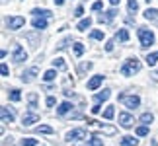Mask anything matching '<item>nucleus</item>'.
Segmentation results:
<instances>
[{"label":"nucleus","instance_id":"f257e3e1","mask_svg":"<svg viewBox=\"0 0 158 146\" xmlns=\"http://www.w3.org/2000/svg\"><path fill=\"white\" fill-rule=\"evenodd\" d=\"M139 70H141V63H139L137 59H127L125 64L121 66V74L123 76H131V74H135Z\"/></svg>","mask_w":158,"mask_h":146},{"label":"nucleus","instance_id":"f03ea898","mask_svg":"<svg viewBox=\"0 0 158 146\" xmlns=\"http://www.w3.org/2000/svg\"><path fill=\"white\" fill-rule=\"evenodd\" d=\"M139 39H141V47L147 49V47H150L154 43V33L150 31V29H147V27H141L139 29Z\"/></svg>","mask_w":158,"mask_h":146},{"label":"nucleus","instance_id":"7ed1b4c3","mask_svg":"<svg viewBox=\"0 0 158 146\" xmlns=\"http://www.w3.org/2000/svg\"><path fill=\"white\" fill-rule=\"evenodd\" d=\"M119 101L123 103L125 107H129V109H135V107H139V105H141V97H139V95H135V94H133V95L121 94V95H119Z\"/></svg>","mask_w":158,"mask_h":146},{"label":"nucleus","instance_id":"20e7f679","mask_svg":"<svg viewBox=\"0 0 158 146\" xmlns=\"http://www.w3.org/2000/svg\"><path fill=\"white\" fill-rule=\"evenodd\" d=\"M23 26H26V18L23 16H14L8 20V27L10 29H22Z\"/></svg>","mask_w":158,"mask_h":146},{"label":"nucleus","instance_id":"39448f33","mask_svg":"<svg viewBox=\"0 0 158 146\" xmlns=\"http://www.w3.org/2000/svg\"><path fill=\"white\" fill-rule=\"evenodd\" d=\"M14 60H16V63H23V60H27V53H26V49H23L22 45L14 47Z\"/></svg>","mask_w":158,"mask_h":146},{"label":"nucleus","instance_id":"423d86ee","mask_svg":"<svg viewBox=\"0 0 158 146\" xmlns=\"http://www.w3.org/2000/svg\"><path fill=\"white\" fill-rule=\"evenodd\" d=\"M84 136H86V129H74V131H70L69 132V135H66V140H80V138H84Z\"/></svg>","mask_w":158,"mask_h":146},{"label":"nucleus","instance_id":"0eeeda50","mask_svg":"<svg viewBox=\"0 0 158 146\" xmlns=\"http://www.w3.org/2000/svg\"><path fill=\"white\" fill-rule=\"evenodd\" d=\"M119 123H121L123 129H131L133 123H135V119H133L129 113H119Z\"/></svg>","mask_w":158,"mask_h":146},{"label":"nucleus","instance_id":"6e6552de","mask_svg":"<svg viewBox=\"0 0 158 146\" xmlns=\"http://www.w3.org/2000/svg\"><path fill=\"white\" fill-rule=\"evenodd\" d=\"M102 82H104V76H102V74L92 76V78L88 80V90H98V88L102 86Z\"/></svg>","mask_w":158,"mask_h":146},{"label":"nucleus","instance_id":"1a4fd4ad","mask_svg":"<svg viewBox=\"0 0 158 146\" xmlns=\"http://www.w3.org/2000/svg\"><path fill=\"white\" fill-rule=\"evenodd\" d=\"M37 121H39V115H37V113H27V115H23V125H26V127L37 123Z\"/></svg>","mask_w":158,"mask_h":146},{"label":"nucleus","instance_id":"9d476101","mask_svg":"<svg viewBox=\"0 0 158 146\" xmlns=\"http://www.w3.org/2000/svg\"><path fill=\"white\" fill-rule=\"evenodd\" d=\"M0 115H2V123H12L14 121V113H10L8 107H0Z\"/></svg>","mask_w":158,"mask_h":146},{"label":"nucleus","instance_id":"9b49d317","mask_svg":"<svg viewBox=\"0 0 158 146\" xmlns=\"http://www.w3.org/2000/svg\"><path fill=\"white\" fill-rule=\"evenodd\" d=\"M115 16H117V10H107L104 16H100V22H102V23H104V22L107 23V22H111Z\"/></svg>","mask_w":158,"mask_h":146},{"label":"nucleus","instance_id":"f8f14e48","mask_svg":"<svg viewBox=\"0 0 158 146\" xmlns=\"http://www.w3.org/2000/svg\"><path fill=\"white\" fill-rule=\"evenodd\" d=\"M144 18H147V20L156 22L158 20V10L156 8H147V10H144Z\"/></svg>","mask_w":158,"mask_h":146},{"label":"nucleus","instance_id":"ddd939ff","mask_svg":"<svg viewBox=\"0 0 158 146\" xmlns=\"http://www.w3.org/2000/svg\"><path fill=\"white\" fill-rule=\"evenodd\" d=\"M139 144V138L135 136H123L121 138V146H137Z\"/></svg>","mask_w":158,"mask_h":146},{"label":"nucleus","instance_id":"4468645a","mask_svg":"<svg viewBox=\"0 0 158 146\" xmlns=\"http://www.w3.org/2000/svg\"><path fill=\"white\" fill-rule=\"evenodd\" d=\"M70 109H72V105H70V101H63V103H60V105H59V109H57V113H59V115H64V113H69Z\"/></svg>","mask_w":158,"mask_h":146},{"label":"nucleus","instance_id":"2eb2a0df","mask_svg":"<svg viewBox=\"0 0 158 146\" xmlns=\"http://www.w3.org/2000/svg\"><path fill=\"white\" fill-rule=\"evenodd\" d=\"M109 95H111V94H109V90H104V92L96 94V97H94V99H96V103H102V101L109 99Z\"/></svg>","mask_w":158,"mask_h":146},{"label":"nucleus","instance_id":"dca6fc26","mask_svg":"<svg viewBox=\"0 0 158 146\" xmlns=\"http://www.w3.org/2000/svg\"><path fill=\"white\" fill-rule=\"evenodd\" d=\"M33 27L35 29H45L47 27V20H45V18H35V20H33Z\"/></svg>","mask_w":158,"mask_h":146},{"label":"nucleus","instance_id":"f3484780","mask_svg":"<svg viewBox=\"0 0 158 146\" xmlns=\"http://www.w3.org/2000/svg\"><path fill=\"white\" fill-rule=\"evenodd\" d=\"M78 146H80V144H78ZM86 146H104V140H102V138H98V136H92V138H88Z\"/></svg>","mask_w":158,"mask_h":146},{"label":"nucleus","instance_id":"a211bd4d","mask_svg":"<svg viewBox=\"0 0 158 146\" xmlns=\"http://www.w3.org/2000/svg\"><path fill=\"white\" fill-rule=\"evenodd\" d=\"M90 26H92V20H90V18H86V20H82V22L76 26V29H78V31H84V29H88Z\"/></svg>","mask_w":158,"mask_h":146},{"label":"nucleus","instance_id":"6ab92c4d","mask_svg":"<svg viewBox=\"0 0 158 146\" xmlns=\"http://www.w3.org/2000/svg\"><path fill=\"white\" fill-rule=\"evenodd\" d=\"M152 121H154L152 113H143V115H141V123H144V127H147V125H150Z\"/></svg>","mask_w":158,"mask_h":146},{"label":"nucleus","instance_id":"aec40b11","mask_svg":"<svg viewBox=\"0 0 158 146\" xmlns=\"http://www.w3.org/2000/svg\"><path fill=\"white\" fill-rule=\"evenodd\" d=\"M156 63H158V51H156V53H150L148 57H147V64H148V66H154Z\"/></svg>","mask_w":158,"mask_h":146},{"label":"nucleus","instance_id":"412c9836","mask_svg":"<svg viewBox=\"0 0 158 146\" xmlns=\"http://www.w3.org/2000/svg\"><path fill=\"white\" fill-rule=\"evenodd\" d=\"M31 14H33V16H37V18H49V16H51V12H49V10H39V8H35Z\"/></svg>","mask_w":158,"mask_h":146},{"label":"nucleus","instance_id":"4be33fe9","mask_svg":"<svg viewBox=\"0 0 158 146\" xmlns=\"http://www.w3.org/2000/svg\"><path fill=\"white\" fill-rule=\"evenodd\" d=\"M117 39L119 41H129V31H127V29H119V31H117Z\"/></svg>","mask_w":158,"mask_h":146},{"label":"nucleus","instance_id":"5701e85b","mask_svg":"<svg viewBox=\"0 0 158 146\" xmlns=\"http://www.w3.org/2000/svg\"><path fill=\"white\" fill-rule=\"evenodd\" d=\"M55 78H57V72H55V70H47L45 74H43V80L45 82H51V80H55Z\"/></svg>","mask_w":158,"mask_h":146},{"label":"nucleus","instance_id":"b1692460","mask_svg":"<svg viewBox=\"0 0 158 146\" xmlns=\"http://www.w3.org/2000/svg\"><path fill=\"white\" fill-rule=\"evenodd\" d=\"M37 132H43V135H51L53 129H51L49 125H39V127H37Z\"/></svg>","mask_w":158,"mask_h":146},{"label":"nucleus","instance_id":"393cba45","mask_svg":"<svg viewBox=\"0 0 158 146\" xmlns=\"http://www.w3.org/2000/svg\"><path fill=\"white\" fill-rule=\"evenodd\" d=\"M53 64H55V68L66 70V64H64V60H63V59H55V60H53Z\"/></svg>","mask_w":158,"mask_h":146},{"label":"nucleus","instance_id":"a878e982","mask_svg":"<svg viewBox=\"0 0 158 146\" xmlns=\"http://www.w3.org/2000/svg\"><path fill=\"white\" fill-rule=\"evenodd\" d=\"M10 99H12V101H20V99H22L20 90H12V92H10Z\"/></svg>","mask_w":158,"mask_h":146},{"label":"nucleus","instance_id":"bb28decb","mask_svg":"<svg viewBox=\"0 0 158 146\" xmlns=\"http://www.w3.org/2000/svg\"><path fill=\"white\" fill-rule=\"evenodd\" d=\"M22 146H37V138H23Z\"/></svg>","mask_w":158,"mask_h":146},{"label":"nucleus","instance_id":"cd10ccee","mask_svg":"<svg viewBox=\"0 0 158 146\" xmlns=\"http://www.w3.org/2000/svg\"><path fill=\"white\" fill-rule=\"evenodd\" d=\"M90 37L92 39H104V31H102V29H94V31L90 33Z\"/></svg>","mask_w":158,"mask_h":146},{"label":"nucleus","instance_id":"c85d7f7f","mask_svg":"<svg viewBox=\"0 0 158 146\" xmlns=\"http://www.w3.org/2000/svg\"><path fill=\"white\" fill-rule=\"evenodd\" d=\"M113 115H115V109H113V107H107L106 111H104V119L109 121V119H113Z\"/></svg>","mask_w":158,"mask_h":146},{"label":"nucleus","instance_id":"c756f323","mask_svg":"<svg viewBox=\"0 0 158 146\" xmlns=\"http://www.w3.org/2000/svg\"><path fill=\"white\" fill-rule=\"evenodd\" d=\"M74 53H76V57H82V53H84V45H82V43H74Z\"/></svg>","mask_w":158,"mask_h":146},{"label":"nucleus","instance_id":"7c9ffc66","mask_svg":"<svg viewBox=\"0 0 158 146\" xmlns=\"http://www.w3.org/2000/svg\"><path fill=\"white\" fill-rule=\"evenodd\" d=\"M139 10V2L137 0H129V12L133 14V12H137Z\"/></svg>","mask_w":158,"mask_h":146},{"label":"nucleus","instance_id":"2f4dec72","mask_svg":"<svg viewBox=\"0 0 158 146\" xmlns=\"http://www.w3.org/2000/svg\"><path fill=\"white\" fill-rule=\"evenodd\" d=\"M137 135L139 136H147L148 135V127H139V129H137Z\"/></svg>","mask_w":158,"mask_h":146},{"label":"nucleus","instance_id":"473e14b6","mask_svg":"<svg viewBox=\"0 0 158 146\" xmlns=\"http://www.w3.org/2000/svg\"><path fill=\"white\" fill-rule=\"evenodd\" d=\"M29 103H31V107H35V103H37V94H31V95H29Z\"/></svg>","mask_w":158,"mask_h":146},{"label":"nucleus","instance_id":"72a5a7b5","mask_svg":"<svg viewBox=\"0 0 158 146\" xmlns=\"http://www.w3.org/2000/svg\"><path fill=\"white\" fill-rule=\"evenodd\" d=\"M82 14H84V8H82V6H78V8H76V12H74V16H76V18H80Z\"/></svg>","mask_w":158,"mask_h":146},{"label":"nucleus","instance_id":"f704fd0d","mask_svg":"<svg viewBox=\"0 0 158 146\" xmlns=\"http://www.w3.org/2000/svg\"><path fill=\"white\" fill-rule=\"evenodd\" d=\"M55 101H57V99H55L53 95H49V97H47V105H49V107H53V105H55Z\"/></svg>","mask_w":158,"mask_h":146},{"label":"nucleus","instance_id":"c9c22d12","mask_svg":"<svg viewBox=\"0 0 158 146\" xmlns=\"http://www.w3.org/2000/svg\"><path fill=\"white\" fill-rule=\"evenodd\" d=\"M0 70H2V76H8L10 74V70H8V66H6V64H2V68H0Z\"/></svg>","mask_w":158,"mask_h":146},{"label":"nucleus","instance_id":"e433bc0d","mask_svg":"<svg viewBox=\"0 0 158 146\" xmlns=\"http://www.w3.org/2000/svg\"><path fill=\"white\" fill-rule=\"evenodd\" d=\"M92 10H102V2H100V0H98V2H94V4H92Z\"/></svg>","mask_w":158,"mask_h":146},{"label":"nucleus","instance_id":"4c0bfd02","mask_svg":"<svg viewBox=\"0 0 158 146\" xmlns=\"http://www.w3.org/2000/svg\"><path fill=\"white\" fill-rule=\"evenodd\" d=\"M104 131L107 132V135H113V132H115V129H113V127H104Z\"/></svg>","mask_w":158,"mask_h":146},{"label":"nucleus","instance_id":"58836bf2","mask_svg":"<svg viewBox=\"0 0 158 146\" xmlns=\"http://www.w3.org/2000/svg\"><path fill=\"white\" fill-rule=\"evenodd\" d=\"M111 49H113V41H107V43H106V51H111Z\"/></svg>","mask_w":158,"mask_h":146},{"label":"nucleus","instance_id":"ea45409f","mask_svg":"<svg viewBox=\"0 0 158 146\" xmlns=\"http://www.w3.org/2000/svg\"><path fill=\"white\" fill-rule=\"evenodd\" d=\"M92 113H100V103H96V105L92 107Z\"/></svg>","mask_w":158,"mask_h":146},{"label":"nucleus","instance_id":"a19ab883","mask_svg":"<svg viewBox=\"0 0 158 146\" xmlns=\"http://www.w3.org/2000/svg\"><path fill=\"white\" fill-rule=\"evenodd\" d=\"M119 2H121V0H109V4H113V6H117Z\"/></svg>","mask_w":158,"mask_h":146},{"label":"nucleus","instance_id":"79ce46f5","mask_svg":"<svg viewBox=\"0 0 158 146\" xmlns=\"http://www.w3.org/2000/svg\"><path fill=\"white\" fill-rule=\"evenodd\" d=\"M55 4H57V6H63V4H64V0H55Z\"/></svg>","mask_w":158,"mask_h":146},{"label":"nucleus","instance_id":"37998d69","mask_svg":"<svg viewBox=\"0 0 158 146\" xmlns=\"http://www.w3.org/2000/svg\"><path fill=\"white\" fill-rule=\"evenodd\" d=\"M152 78H154V80H158V70H154V72H152Z\"/></svg>","mask_w":158,"mask_h":146},{"label":"nucleus","instance_id":"c03bdc74","mask_svg":"<svg viewBox=\"0 0 158 146\" xmlns=\"http://www.w3.org/2000/svg\"><path fill=\"white\" fill-rule=\"evenodd\" d=\"M147 2H150V0H147Z\"/></svg>","mask_w":158,"mask_h":146}]
</instances>
